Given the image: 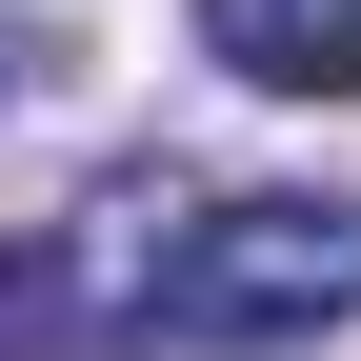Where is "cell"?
Listing matches in <instances>:
<instances>
[{
	"instance_id": "cell-1",
	"label": "cell",
	"mask_w": 361,
	"mask_h": 361,
	"mask_svg": "<svg viewBox=\"0 0 361 361\" xmlns=\"http://www.w3.org/2000/svg\"><path fill=\"white\" fill-rule=\"evenodd\" d=\"M322 322H361V201H322V180L180 201L161 261L121 281V341H161V361H261V341H322Z\"/></svg>"
},
{
	"instance_id": "cell-2",
	"label": "cell",
	"mask_w": 361,
	"mask_h": 361,
	"mask_svg": "<svg viewBox=\"0 0 361 361\" xmlns=\"http://www.w3.org/2000/svg\"><path fill=\"white\" fill-rule=\"evenodd\" d=\"M201 61H241L261 101H341L361 80V0H201Z\"/></svg>"
},
{
	"instance_id": "cell-3",
	"label": "cell",
	"mask_w": 361,
	"mask_h": 361,
	"mask_svg": "<svg viewBox=\"0 0 361 361\" xmlns=\"http://www.w3.org/2000/svg\"><path fill=\"white\" fill-rule=\"evenodd\" d=\"M80 341H121L101 241H0V361H80Z\"/></svg>"
},
{
	"instance_id": "cell-4",
	"label": "cell",
	"mask_w": 361,
	"mask_h": 361,
	"mask_svg": "<svg viewBox=\"0 0 361 361\" xmlns=\"http://www.w3.org/2000/svg\"><path fill=\"white\" fill-rule=\"evenodd\" d=\"M40 61H61V40H40V20H0V101H20V80H40Z\"/></svg>"
}]
</instances>
